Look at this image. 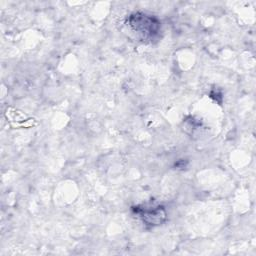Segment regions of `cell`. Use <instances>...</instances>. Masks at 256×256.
Returning <instances> with one entry per match:
<instances>
[{
    "mask_svg": "<svg viewBox=\"0 0 256 256\" xmlns=\"http://www.w3.org/2000/svg\"><path fill=\"white\" fill-rule=\"evenodd\" d=\"M129 25L143 40L154 39L160 31L159 21L156 18L143 13H135L131 15L129 18Z\"/></svg>",
    "mask_w": 256,
    "mask_h": 256,
    "instance_id": "6da1fadb",
    "label": "cell"
},
{
    "mask_svg": "<svg viewBox=\"0 0 256 256\" xmlns=\"http://www.w3.org/2000/svg\"><path fill=\"white\" fill-rule=\"evenodd\" d=\"M140 215L143 218V220L150 225H159L165 220V217H166L165 211L160 207L154 208L153 210L142 209L140 211Z\"/></svg>",
    "mask_w": 256,
    "mask_h": 256,
    "instance_id": "7a4b0ae2",
    "label": "cell"
}]
</instances>
